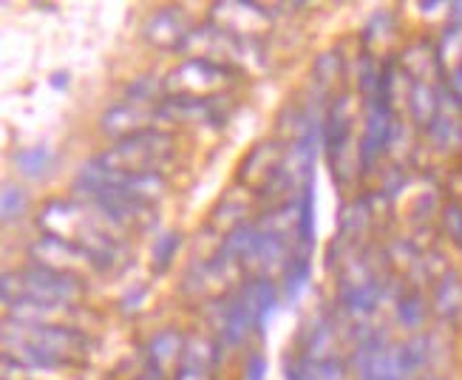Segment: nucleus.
Here are the masks:
<instances>
[{
  "label": "nucleus",
  "mask_w": 462,
  "mask_h": 380,
  "mask_svg": "<svg viewBox=\"0 0 462 380\" xmlns=\"http://www.w3.org/2000/svg\"><path fill=\"white\" fill-rule=\"evenodd\" d=\"M400 69L411 77V83H431V74H443L437 46H431L429 40H417L400 54Z\"/></svg>",
  "instance_id": "nucleus-15"
},
{
  "label": "nucleus",
  "mask_w": 462,
  "mask_h": 380,
  "mask_svg": "<svg viewBox=\"0 0 462 380\" xmlns=\"http://www.w3.org/2000/svg\"><path fill=\"white\" fill-rule=\"evenodd\" d=\"M233 69L213 63L205 57H190L182 66H176L165 79V94L168 99H179V103H205V99L222 97V91L233 83Z\"/></svg>",
  "instance_id": "nucleus-5"
},
{
  "label": "nucleus",
  "mask_w": 462,
  "mask_h": 380,
  "mask_svg": "<svg viewBox=\"0 0 462 380\" xmlns=\"http://www.w3.org/2000/svg\"><path fill=\"white\" fill-rule=\"evenodd\" d=\"M423 380H443V377H437V375H426Z\"/></svg>",
  "instance_id": "nucleus-32"
},
{
  "label": "nucleus",
  "mask_w": 462,
  "mask_h": 380,
  "mask_svg": "<svg viewBox=\"0 0 462 380\" xmlns=\"http://www.w3.org/2000/svg\"><path fill=\"white\" fill-rule=\"evenodd\" d=\"M355 134V111H352V97L340 94L324 123V148L329 153V165L332 173L344 182V171H346V153H349V143Z\"/></svg>",
  "instance_id": "nucleus-8"
},
{
  "label": "nucleus",
  "mask_w": 462,
  "mask_h": 380,
  "mask_svg": "<svg viewBox=\"0 0 462 380\" xmlns=\"http://www.w3.org/2000/svg\"><path fill=\"white\" fill-rule=\"evenodd\" d=\"M29 255L34 258L37 267H46V270H54V273H66V275H74V278H83L88 270L99 273L94 255L88 250L66 242V238H57V236H40L37 242L32 245Z\"/></svg>",
  "instance_id": "nucleus-6"
},
{
  "label": "nucleus",
  "mask_w": 462,
  "mask_h": 380,
  "mask_svg": "<svg viewBox=\"0 0 462 380\" xmlns=\"http://www.w3.org/2000/svg\"><path fill=\"white\" fill-rule=\"evenodd\" d=\"M4 304H12L17 298H34L57 307H71L86 292L83 278H74L66 273H54L46 267H23L17 273H4Z\"/></svg>",
  "instance_id": "nucleus-4"
},
{
  "label": "nucleus",
  "mask_w": 462,
  "mask_h": 380,
  "mask_svg": "<svg viewBox=\"0 0 462 380\" xmlns=\"http://www.w3.org/2000/svg\"><path fill=\"white\" fill-rule=\"evenodd\" d=\"M255 329V312L247 287H241L236 295H230L225 301L222 312V344L225 347H238L245 344V338Z\"/></svg>",
  "instance_id": "nucleus-13"
},
{
  "label": "nucleus",
  "mask_w": 462,
  "mask_h": 380,
  "mask_svg": "<svg viewBox=\"0 0 462 380\" xmlns=\"http://www.w3.org/2000/svg\"><path fill=\"white\" fill-rule=\"evenodd\" d=\"M439 227L448 236V242L462 250V205L459 202H446L439 210Z\"/></svg>",
  "instance_id": "nucleus-25"
},
{
  "label": "nucleus",
  "mask_w": 462,
  "mask_h": 380,
  "mask_svg": "<svg viewBox=\"0 0 462 380\" xmlns=\"http://www.w3.org/2000/svg\"><path fill=\"white\" fill-rule=\"evenodd\" d=\"M295 230L300 247L315 245V176L300 182V196H298V210H295Z\"/></svg>",
  "instance_id": "nucleus-19"
},
{
  "label": "nucleus",
  "mask_w": 462,
  "mask_h": 380,
  "mask_svg": "<svg viewBox=\"0 0 462 380\" xmlns=\"http://www.w3.org/2000/svg\"><path fill=\"white\" fill-rule=\"evenodd\" d=\"M443 86L448 88V94L462 106V63H459L451 74H446V83H443Z\"/></svg>",
  "instance_id": "nucleus-29"
},
{
  "label": "nucleus",
  "mask_w": 462,
  "mask_h": 380,
  "mask_svg": "<svg viewBox=\"0 0 462 380\" xmlns=\"http://www.w3.org/2000/svg\"><path fill=\"white\" fill-rule=\"evenodd\" d=\"M43 236H57L83 247L94 255L99 273L114 270L123 262L125 233L99 213L91 202H71V199H54L37 216Z\"/></svg>",
  "instance_id": "nucleus-1"
},
{
  "label": "nucleus",
  "mask_w": 462,
  "mask_h": 380,
  "mask_svg": "<svg viewBox=\"0 0 462 380\" xmlns=\"http://www.w3.org/2000/svg\"><path fill=\"white\" fill-rule=\"evenodd\" d=\"M14 165L17 171L29 176V179H40V176H46L54 165V153L49 145H34V148H23V151H17L14 153Z\"/></svg>",
  "instance_id": "nucleus-20"
},
{
  "label": "nucleus",
  "mask_w": 462,
  "mask_h": 380,
  "mask_svg": "<svg viewBox=\"0 0 462 380\" xmlns=\"http://www.w3.org/2000/svg\"><path fill=\"white\" fill-rule=\"evenodd\" d=\"M190 29H188V20L185 14L179 12L176 6H165L159 9L156 14L148 17L145 23V40L156 49H165V51H173V49H185L188 40H190Z\"/></svg>",
  "instance_id": "nucleus-12"
},
{
  "label": "nucleus",
  "mask_w": 462,
  "mask_h": 380,
  "mask_svg": "<svg viewBox=\"0 0 462 380\" xmlns=\"http://www.w3.org/2000/svg\"><path fill=\"white\" fill-rule=\"evenodd\" d=\"M145 292H148V290L143 287V290H136L134 295H128L125 301H123V304H125V310H128V307H131V310H136V307H139V298H145Z\"/></svg>",
  "instance_id": "nucleus-30"
},
{
  "label": "nucleus",
  "mask_w": 462,
  "mask_h": 380,
  "mask_svg": "<svg viewBox=\"0 0 462 380\" xmlns=\"http://www.w3.org/2000/svg\"><path fill=\"white\" fill-rule=\"evenodd\" d=\"M238 182H245L255 193H273L275 188L287 185V171L281 162V151L275 143H261L250 151V156L241 162Z\"/></svg>",
  "instance_id": "nucleus-9"
},
{
  "label": "nucleus",
  "mask_w": 462,
  "mask_h": 380,
  "mask_svg": "<svg viewBox=\"0 0 462 380\" xmlns=\"http://www.w3.org/2000/svg\"><path fill=\"white\" fill-rule=\"evenodd\" d=\"M179 247H182V233L179 230H168V233H159L153 238V247H151V270L156 275H162L171 270L173 258L179 253Z\"/></svg>",
  "instance_id": "nucleus-22"
},
{
  "label": "nucleus",
  "mask_w": 462,
  "mask_h": 380,
  "mask_svg": "<svg viewBox=\"0 0 462 380\" xmlns=\"http://www.w3.org/2000/svg\"><path fill=\"white\" fill-rule=\"evenodd\" d=\"M312 278V262L307 253H295L290 255V262L284 267V295L290 298V301H295V298L307 290Z\"/></svg>",
  "instance_id": "nucleus-21"
},
{
  "label": "nucleus",
  "mask_w": 462,
  "mask_h": 380,
  "mask_svg": "<svg viewBox=\"0 0 462 380\" xmlns=\"http://www.w3.org/2000/svg\"><path fill=\"white\" fill-rule=\"evenodd\" d=\"M380 298H383V284L372 273L344 275V282H340V304L352 315H372Z\"/></svg>",
  "instance_id": "nucleus-14"
},
{
  "label": "nucleus",
  "mask_w": 462,
  "mask_h": 380,
  "mask_svg": "<svg viewBox=\"0 0 462 380\" xmlns=\"http://www.w3.org/2000/svg\"><path fill=\"white\" fill-rule=\"evenodd\" d=\"M247 292H250V301H253V312H255V332L258 335H264L267 332V324H270V318L278 307V287L273 278H264V275H258L253 278L250 284H245Z\"/></svg>",
  "instance_id": "nucleus-18"
},
{
  "label": "nucleus",
  "mask_w": 462,
  "mask_h": 380,
  "mask_svg": "<svg viewBox=\"0 0 462 380\" xmlns=\"http://www.w3.org/2000/svg\"><path fill=\"white\" fill-rule=\"evenodd\" d=\"M162 114L159 108L153 106H145V103H123V106H114L108 108L103 116H99V131H103L106 136L111 139H128L139 131H148L153 119Z\"/></svg>",
  "instance_id": "nucleus-11"
},
{
  "label": "nucleus",
  "mask_w": 462,
  "mask_h": 380,
  "mask_svg": "<svg viewBox=\"0 0 462 380\" xmlns=\"http://www.w3.org/2000/svg\"><path fill=\"white\" fill-rule=\"evenodd\" d=\"M245 380H267V357L261 352H253L247 369H245Z\"/></svg>",
  "instance_id": "nucleus-28"
},
{
  "label": "nucleus",
  "mask_w": 462,
  "mask_h": 380,
  "mask_svg": "<svg viewBox=\"0 0 462 380\" xmlns=\"http://www.w3.org/2000/svg\"><path fill=\"white\" fill-rule=\"evenodd\" d=\"M459 145H462V128H459Z\"/></svg>",
  "instance_id": "nucleus-33"
},
{
  "label": "nucleus",
  "mask_w": 462,
  "mask_h": 380,
  "mask_svg": "<svg viewBox=\"0 0 462 380\" xmlns=\"http://www.w3.org/2000/svg\"><path fill=\"white\" fill-rule=\"evenodd\" d=\"M176 153V139L168 131L148 128L128 139H119L106 153L97 156L99 165L116 173H134V176H162V168Z\"/></svg>",
  "instance_id": "nucleus-3"
},
{
  "label": "nucleus",
  "mask_w": 462,
  "mask_h": 380,
  "mask_svg": "<svg viewBox=\"0 0 462 380\" xmlns=\"http://www.w3.org/2000/svg\"><path fill=\"white\" fill-rule=\"evenodd\" d=\"M210 26L222 29L238 40H255L261 32L270 29V12L250 0H225L210 12Z\"/></svg>",
  "instance_id": "nucleus-7"
},
{
  "label": "nucleus",
  "mask_w": 462,
  "mask_h": 380,
  "mask_svg": "<svg viewBox=\"0 0 462 380\" xmlns=\"http://www.w3.org/2000/svg\"><path fill=\"white\" fill-rule=\"evenodd\" d=\"M287 380H320V375L307 355H298L287 361Z\"/></svg>",
  "instance_id": "nucleus-27"
},
{
  "label": "nucleus",
  "mask_w": 462,
  "mask_h": 380,
  "mask_svg": "<svg viewBox=\"0 0 462 380\" xmlns=\"http://www.w3.org/2000/svg\"><path fill=\"white\" fill-rule=\"evenodd\" d=\"M312 74H315V79H318V86H320V88L332 86L335 79L340 77V54H337V51H324V54H320V57L315 60Z\"/></svg>",
  "instance_id": "nucleus-26"
},
{
  "label": "nucleus",
  "mask_w": 462,
  "mask_h": 380,
  "mask_svg": "<svg viewBox=\"0 0 462 380\" xmlns=\"http://www.w3.org/2000/svg\"><path fill=\"white\" fill-rule=\"evenodd\" d=\"M4 347L26 369L83 366L91 352V338L66 324H17L6 321Z\"/></svg>",
  "instance_id": "nucleus-2"
},
{
  "label": "nucleus",
  "mask_w": 462,
  "mask_h": 380,
  "mask_svg": "<svg viewBox=\"0 0 462 380\" xmlns=\"http://www.w3.org/2000/svg\"><path fill=\"white\" fill-rule=\"evenodd\" d=\"M439 4H420V9H423V12H434Z\"/></svg>",
  "instance_id": "nucleus-31"
},
{
  "label": "nucleus",
  "mask_w": 462,
  "mask_h": 380,
  "mask_svg": "<svg viewBox=\"0 0 462 380\" xmlns=\"http://www.w3.org/2000/svg\"><path fill=\"white\" fill-rule=\"evenodd\" d=\"M185 349L188 341L179 329L156 332L145 347V380H165L176 364L182 366Z\"/></svg>",
  "instance_id": "nucleus-10"
},
{
  "label": "nucleus",
  "mask_w": 462,
  "mask_h": 380,
  "mask_svg": "<svg viewBox=\"0 0 462 380\" xmlns=\"http://www.w3.org/2000/svg\"><path fill=\"white\" fill-rule=\"evenodd\" d=\"M431 310L437 312V318H443V321H457L462 315V275L459 273L451 270L434 284Z\"/></svg>",
  "instance_id": "nucleus-17"
},
{
  "label": "nucleus",
  "mask_w": 462,
  "mask_h": 380,
  "mask_svg": "<svg viewBox=\"0 0 462 380\" xmlns=\"http://www.w3.org/2000/svg\"><path fill=\"white\" fill-rule=\"evenodd\" d=\"M397 321L403 324L406 329H420L426 321V298L417 287L400 292L397 298Z\"/></svg>",
  "instance_id": "nucleus-23"
},
{
  "label": "nucleus",
  "mask_w": 462,
  "mask_h": 380,
  "mask_svg": "<svg viewBox=\"0 0 462 380\" xmlns=\"http://www.w3.org/2000/svg\"><path fill=\"white\" fill-rule=\"evenodd\" d=\"M29 205H32V199L29 193L14 185V182H6L4 185V202H0V210H4V222H20L26 213H29Z\"/></svg>",
  "instance_id": "nucleus-24"
},
{
  "label": "nucleus",
  "mask_w": 462,
  "mask_h": 380,
  "mask_svg": "<svg viewBox=\"0 0 462 380\" xmlns=\"http://www.w3.org/2000/svg\"><path fill=\"white\" fill-rule=\"evenodd\" d=\"M409 114H411V123L420 131H431L434 123L439 119V114H443V99H439V88H434L431 83H411Z\"/></svg>",
  "instance_id": "nucleus-16"
}]
</instances>
